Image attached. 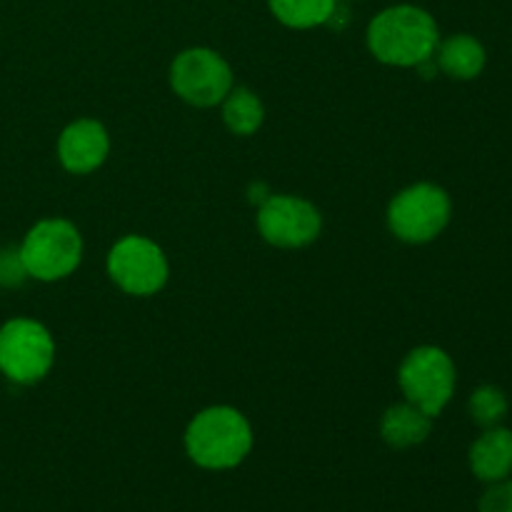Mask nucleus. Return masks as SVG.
Here are the masks:
<instances>
[{
    "label": "nucleus",
    "mask_w": 512,
    "mask_h": 512,
    "mask_svg": "<svg viewBox=\"0 0 512 512\" xmlns=\"http://www.w3.org/2000/svg\"><path fill=\"white\" fill-rule=\"evenodd\" d=\"M440 30L433 15L418 5H393L375 15L368 25V48L380 63L415 68L433 58Z\"/></svg>",
    "instance_id": "nucleus-1"
},
{
    "label": "nucleus",
    "mask_w": 512,
    "mask_h": 512,
    "mask_svg": "<svg viewBox=\"0 0 512 512\" xmlns=\"http://www.w3.org/2000/svg\"><path fill=\"white\" fill-rule=\"evenodd\" d=\"M185 453L203 470H233L253 450V428L240 410L213 405L195 415L185 428Z\"/></svg>",
    "instance_id": "nucleus-2"
},
{
    "label": "nucleus",
    "mask_w": 512,
    "mask_h": 512,
    "mask_svg": "<svg viewBox=\"0 0 512 512\" xmlns=\"http://www.w3.org/2000/svg\"><path fill=\"white\" fill-rule=\"evenodd\" d=\"M398 383L408 403H413L430 418H438L445 405L453 400L458 373H455L453 358L443 348L420 345L410 350L400 363Z\"/></svg>",
    "instance_id": "nucleus-3"
},
{
    "label": "nucleus",
    "mask_w": 512,
    "mask_h": 512,
    "mask_svg": "<svg viewBox=\"0 0 512 512\" xmlns=\"http://www.w3.org/2000/svg\"><path fill=\"white\" fill-rule=\"evenodd\" d=\"M20 258L30 278L55 283L73 273L83 258V238L70 220L45 218L28 230Z\"/></svg>",
    "instance_id": "nucleus-4"
},
{
    "label": "nucleus",
    "mask_w": 512,
    "mask_h": 512,
    "mask_svg": "<svg viewBox=\"0 0 512 512\" xmlns=\"http://www.w3.org/2000/svg\"><path fill=\"white\" fill-rule=\"evenodd\" d=\"M450 215L453 203L440 185L415 183L390 200L388 228L403 243L423 245L448 228Z\"/></svg>",
    "instance_id": "nucleus-5"
},
{
    "label": "nucleus",
    "mask_w": 512,
    "mask_h": 512,
    "mask_svg": "<svg viewBox=\"0 0 512 512\" xmlns=\"http://www.w3.org/2000/svg\"><path fill=\"white\" fill-rule=\"evenodd\" d=\"M55 363V340L45 325L13 318L0 328V373L18 385H33Z\"/></svg>",
    "instance_id": "nucleus-6"
},
{
    "label": "nucleus",
    "mask_w": 512,
    "mask_h": 512,
    "mask_svg": "<svg viewBox=\"0 0 512 512\" xmlns=\"http://www.w3.org/2000/svg\"><path fill=\"white\" fill-rule=\"evenodd\" d=\"M170 85L175 95L195 108H213L233 90V70L223 55L208 48H188L170 65Z\"/></svg>",
    "instance_id": "nucleus-7"
},
{
    "label": "nucleus",
    "mask_w": 512,
    "mask_h": 512,
    "mask_svg": "<svg viewBox=\"0 0 512 512\" xmlns=\"http://www.w3.org/2000/svg\"><path fill=\"white\" fill-rule=\"evenodd\" d=\"M108 275L123 293L155 295L168 283V258L153 240L125 235L110 248Z\"/></svg>",
    "instance_id": "nucleus-8"
},
{
    "label": "nucleus",
    "mask_w": 512,
    "mask_h": 512,
    "mask_svg": "<svg viewBox=\"0 0 512 512\" xmlns=\"http://www.w3.org/2000/svg\"><path fill=\"white\" fill-rule=\"evenodd\" d=\"M258 230L265 243L275 248H305L323 230V215L310 200L273 193L258 208Z\"/></svg>",
    "instance_id": "nucleus-9"
},
{
    "label": "nucleus",
    "mask_w": 512,
    "mask_h": 512,
    "mask_svg": "<svg viewBox=\"0 0 512 512\" xmlns=\"http://www.w3.org/2000/svg\"><path fill=\"white\" fill-rule=\"evenodd\" d=\"M110 153L108 130L98 120H75L60 133L58 158L68 173L88 175L105 163Z\"/></svg>",
    "instance_id": "nucleus-10"
},
{
    "label": "nucleus",
    "mask_w": 512,
    "mask_h": 512,
    "mask_svg": "<svg viewBox=\"0 0 512 512\" xmlns=\"http://www.w3.org/2000/svg\"><path fill=\"white\" fill-rule=\"evenodd\" d=\"M470 473L490 485L512 478V430L495 425L485 428L468 450Z\"/></svg>",
    "instance_id": "nucleus-11"
},
{
    "label": "nucleus",
    "mask_w": 512,
    "mask_h": 512,
    "mask_svg": "<svg viewBox=\"0 0 512 512\" xmlns=\"http://www.w3.org/2000/svg\"><path fill=\"white\" fill-rule=\"evenodd\" d=\"M433 58L438 63V70H443L453 80H475L485 70V63H488L485 45L475 35L468 33H458L440 40Z\"/></svg>",
    "instance_id": "nucleus-12"
},
{
    "label": "nucleus",
    "mask_w": 512,
    "mask_h": 512,
    "mask_svg": "<svg viewBox=\"0 0 512 512\" xmlns=\"http://www.w3.org/2000/svg\"><path fill=\"white\" fill-rule=\"evenodd\" d=\"M430 430H433V418L425 415L420 408H415L413 403H408V400L390 405L383 418H380V435L395 450H408L425 443Z\"/></svg>",
    "instance_id": "nucleus-13"
},
{
    "label": "nucleus",
    "mask_w": 512,
    "mask_h": 512,
    "mask_svg": "<svg viewBox=\"0 0 512 512\" xmlns=\"http://www.w3.org/2000/svg\"><path fill=\"white\" fill-rule=\"evenodd\" d=\"M220 105H223L225 128L233 135H253L265 120L263 103L248 88H233Z\"/></svg>",
    "instance_id": "nucleus-14"
},
{
    "label": "nucleus",
    "mask_w": 512,
    "mask_h": 512,
    "mask_svg": "<svg viewBox=\"0 0 512 512\" xmlns=\"http://www.w3.org/2000/svg\"><path fill=\"white\" fill-rule=\"evenodd\" d=\"M268 5L283 25L308 30L328 23L338 0H268Z\"/></svg>",
    "instance_id": "nucleus-15"
},
{
    "label": "nucleus",
    "mask_w": 512,
    "mask_h": 512,
    "mask_svg": "<svg viewBox=\"0 0 512 512\" xmlns=\"http://www.w3.org/2000/svg\"><path fill=\"white\" fill-rule=\"evenodd\" d=\"M508 410V395H505L498 385H480L478 390H473V395H470L468 400L470 418H473V423L480 425L483 430L503 425Z\"/></svg>",
    "instance_id": "nucleus-16"
},
{
    "label": "nucleus",
    "mask_w": 512,
    "mask_h": 512,
    "mask_svg": "<svg viewBox=\"0 0 512 512\" xmlns=\"http://www.w3.org/2000/svg\"><path fill=\"white\" fill-rule=\"evenodd\" d=\"M30 278L20 248H0V288H18Z\"/></svg>",
    "instance_id": "nucleus-17"
},
{
    "label": "nucleus",
    "mask_w": 512,
    "mask_h": 512,
    "mask_svg": "<svg viewBox=\"0 0 512 512\" xmlns=\"http://www.w3.org/2000/svg\"><path fill=\"white\" fill-rule=\"evenodd\" d=\"M478 512H512V478L490 483L480 495Z\"/></svg>",
    "instance_id": "nucleus-18"
},
{
    "label": "nucleus",
    "mask_w": 512,
    "mask_h": 512,
    "mask_svg": "<svg viewBox=\"0 0 512 512\" xmlns=\"http://www.w3.org/2000/svg\"><path fill=\"white\" fill-rule=\"evenodd\" d=\"M270 195H273V193H270V188H268V185H265V183H250V188H248V200H250V203H253V205H258V208H260V205H263L265 200L270 198Z\"/></svg>",
    "instance_id": "nucleus-19"
}]
</instances>
